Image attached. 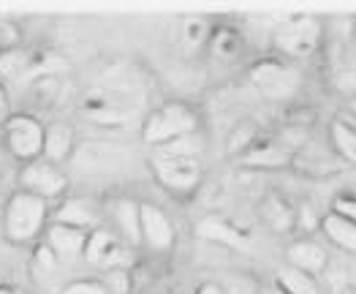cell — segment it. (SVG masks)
<instances>
[{"label":"cell","mask_w":356,"mask_h":294,"mask_svg":"<svg viewBox=\"0 0 356 294\" xmlns=\"http://www.w3.org/2000/svg\"><path fill=\"white\" fill-rule=\"evenodd\" d=\"M196 128V118L191 109L185 107H166L161 112H155L152 118L147 120V128H145V139L152 142V145H169L175 139H182L188 134H193Z\"/></svg>","instance_id":"6da1fadb"},{"label":"cell","mask_w":356,"mask_h":294,"mask_svg":"<svg viewBox=\"0 0 356 294\" xmlns=\"http://www.w3.org/2000/svg\"><path fill=\"white\" fill-rule=\"evenodd\" d=\"M44 199L33 196V194H19L11 199V205L6 210V229L14 240H30L41 229L44 224Z\"/></svg>","instance_id":"7a4b0ae2"},{"label":"cell","mask_w":356,"mask_h":294,"mask_svg":"<svg viewBox=\"0 0 356 294\" xmlns=\"http://www.w3.org/2000/svg\"><path fill=\"white\" fill-rule=\"evenodd\" d=\"M152 169L158 180L175 191H188L199 183V161L196 158H185V155H155Z\"/></svg>","instance_id":"3957f363"},{"label":"cell","mask_w":356,"mask_h":294,"mask_svg":"<svg viewBox=\"0 0 356 294\" xmlns=\"http://www.w3.org/2000/svg\"><path fill=\"white\" fill-rule=\"evenodd\" d=\"M253 85L269 98H289L299 88V74L280 63H259L253 68Z\"/></svg>","instance_id":"277c9868"},{"label":"cell","mask_w":356,"mask_h":294,"mask_svg":"<svg viewBox=\"0 0 356 294\" xmlns=\"http://www.w3.org/2000/svg\"><path fill=\"white\" fill-rule=\"evenodd\" d=\"M6 139L14 155L19 158H35L44 150V128L33 118L17 115L6 123Z\"/></svg>","instance_id":"5b68a950"},{"label":"cell","mask_w":356,"mask_h":294,"mask_svg":"<svg viewBox=\"0 0 356 294\" xmlns=\"http://www.w3.org/2000/svg\"><path fill=\"white\" fill-rule=\"evenodd\" d=\"M277 47L286 52V55H294V58H307L313 49H316V41H318V25L310 22V20H299V22H289L277 30L275 36Z\"/></svg>","instance_id":"8992f818"},{"label":"cell","mask_w":356,"mask_h":294,"mask_svg":"<svg viewBox=\"0 0 356 294\" xmlns=\"http://www.w3.org/2000/svg\"><path fill=\"white\" fill-rule=\"evenodd\" d=\"M85 256H88V262L98 267H120L125 262V248H122V242L112 232L101 229L92 237H88Z\"/></svg>","instance_id":"52a82bcc"},{"label":"cell","mask_w":356,"mask_h":294,"mask_svg":"<svg viewBox=\"0 0 356 294\" xmlns=\"http://www.w3.org/2000/svg\"><path fill=\"white\" fill-rule=\"evenodd\" d=\"M22 183H25L28 194H33V196H55L65 188V180H63L58 169L52 164H41V161L25 167Z\"/></svg>","instance_id":"ba28073f"},{"label":"cell","mask_w":356,"mask_h":294,"mask_svg":"<svg viewBox=\"0 0 356 294\" xmlns=\"http://www.w3.org/2000/svg\"><path fill=\"white\" fill-rule=\"evenodd\" d=\"M139 224H142V237L147 240L152 248L163 251L172 245L175 240V229L169 224V218L163 215V210L152 205H142L139 207Z\"/></svg>","instance_id":"9c48e42d"},{"label":"cell","mask_w":356,"mask_h":294,"mask_svg":"<svg viewBox=\"0 0 356 294\" xmlns=\"http://www.w3.org/2000/svg\"><path fill=\"white\" fill-rule=\"evenodd\" d=\"M85 245H88V237L82 229H74V226H63L55 224L49 229V248L63 256V259H71V256H79L85 254Z\"/></svg>","instance_id":"30bf717a"},{"label":"cell","mask_w":356,"mask_h":294,"mask_svg":"<svg viewBox=\"0 0 356 294\" xmlns=\"http://www.w3.org/2000/svg\"><path fill=\"white\" fill-rule=\"evenodd\" d=\"M289 262H291V267H297V270L307 272V275L310 272H321L327 267V251L318 242H310V240L294 242L289 248Z\"/></svg>","instance_id":"8fae6325"},{"label":"cell","mask_w":356,"mask_h":294,"mask_svg":"<svg viewBox=\"0 0 356 294\" xmlns=\"http://www.w3.org/2000/svg\"><path fill=\"white\" fill-rule=\"evenodd\" d=\"M324 232H327L332 242H337L340 248L356 254V221H348V218L332 212V215L324 218Z\"/></svg>","instance_id":"7c38bea8"},{"label":"cell","mask_w":356,"mask_h":294,"mask_svg":"<svg viewBox=\"0 0 356 294\" xmlns=\"http://www.w3.org/2000/svg\"><path fill=\"white\" fill-rule=\"evenodd\" d=\"M199 237H204L209 242H223V245H245V237L239 235L237 229L220 218H204L199 224Z\"/></svg>","instance_id":"4fadbf2b"},{"label":"cell","mask_w":356,"mask_h":294,"mask_svg":"<svg viewBox=\"0 0 356 294\" xmlns=\"http://www.w3.org/2000/svg\"><path fill=\"white\" fill-rule=\"evenodd\" d=\"M277 281H280V286H283L289 294H321L318 292V286H316V281H313V275L302 272V270H297V267H286V270H280Z\"/></svg>","instance_id":"5bb4252c"},{"label":"cell","mask_w":356,"mask_h":294,"mask_svg":"<svg viewBox=\"0 0 356 294\" xmlns=\"http://www.w3.org/2000/svg\"><path fill=\"white\" fill-rule=\"evenodd\" d=\"M58 224H63V226H74V229H82V232H85V226L92 224V210H90L85 202L71 199V202H65V205L60 207Z\"/></svg>","instance_id":"9a60e30c"},{"label":"cell","mask_w":356,"mask_h":294,"mask_svg":"<svg viewBox=\"0 0 356 294\" xmlns=\"http://www.w3.org/2000/svg\"><path fill=\"white\" fill-rule=\"evenodd\" d=\"M71 150V131L65 125H52L47 134H44V153L52 158V161H60L65 158Z\"/></svg>","instance_id":"2e32d148"},{"label":"cell","mask_w":356,"mask_h":294,"mask_svg":"<svg viewBox=\"0 0 356 294\" xmlns=\"http://www.w3.org/2000/svg\"><path fill=\"white\" fill-rule=\"evenodd\" d=\"M30 68H33V63L25 52H6L3 58H0V74L3 77H8V79H19V77H25Z\"/></svg>","instance_id":"e0dca14e"},{"label":"cell","mask_w":356,"mask_h":294,"mask_svg":"<svg viewBox=\"0 0 356 294\" xmlns=\"http://www.w3.org/2000/svg\"><path fill=\"white\" fill-rule=\"evenodd\" d=\"M118 221L122 226V232L131 237L134 242L142 237V224H139V207L131 205V202H122L118 207Z\"/></svg>","instance_id":"ac0fdd59"},{"label":"cell","mask_w":356,"mask_h":294,"mask_svg":"<svg viewBox=\"0 0 356 294\" xmlns=\"http://www.w3.org/2000/svg\"><path fill=\"white\" fill-rule=\"evenodd\" d=\"M334 142H337V150L356 164V131L346 123H334Z\"/></svg>","instance_id":"d6986e66"},{"label":"cell","mask_w":356,"mask_h":294,"mask_svg":"<svg viewBox=\"0 0 356 294\" xmlns=\"http://www.w3.org/2000/svg\"><path fill=\"white\" fill-rule=\"evenodd\" d=\"M245 161L253 164V167H280V164H286V153L277 150V147H264V150L250 153Z\"/></svg>","instance_id":"ffe728a7"},{"label":"cell","mask_w":356,"mask_h":294,"mask_svg":"<svg viewBox=\"0 0 356 294\" xmlns=\"http://www.w3.org/2000/svg\"><path fill=\"white\" fill-rule=\"evenodd\" d=\"M204 33H207V28H204L202 20H188L185 22V44L188 47H199L204 41Z\"/></svg>","instance_id":"44dd1931"},{"label":"cell","mask_w":356,"mask_h":294,"mask_svg":"<svg viewBox=\"0 0 356 294\" xmlns=\"http://www.w3.org/2000/svg\"><path fill=\"white\" fill-rule=\"evenodd\" d=\"M215 47H218V55H234L237 52V38L232 33H220Z\"/></svg>","instance_id":"7402d4cb"},{"label":"cell","mask_w":356,"mask_h":294,"mask_svg":"<svg viewBox=\"0 0 356 294\" xmlns=\"http://www.w3.org/2000/svg\"><path fill=\"white\" fill-rule=\"evenodd\" d=\"M106 281L112 284V289H115L118 294H125V292H128V275H125L122 270H112Z\"/></svg>","instance_id":"603a6c76"},{"label":"cell","mask_w":356,"mask_h":294,"mask_svg":"<svg viewBox=\"0 0 356 294\" xmlns=\"http://www.w3.org/2000/svg\"><path fill=\"white\" fill-rule=\"evenodd\" d=\"M65 294H104V289L95 286V284H76V286H71Z\"/></svg>","instance_id":"cb8c5ba5"},{"label":"cell","mask_w":356,"mask_h":294,"mask_svg":"<svg viewBox=\"0 0 356 294\" xmlns=\"http://www.w3.org/2000/svg\"><path fill=\"white\" fill-rule=\"evenodd\" d=\"M199 294H220V292H218L215 286H204V289H202V292H199Z\"/></svg>","instance_id":"d4e9b609"},{"label":"cell","mask_w":356,"mask_h":294,"mask_svg":"<svg viewBox=\"0 0 356 294\" xmlns=\"http://www.w3.org/2000/svg\"><path fill=\"white\" fill-rule=\"evenodd\" d=\"M6 109V93H3V88H0V112Z\"/></svg>","instance_id":"484cf974"},{"label":"cell","mask_w":356,"mask_h":294,"mask_svg":"<svg viewBox=\"0 0 356 294\" xmlns=\"http://www.w3.org/2000/svg\"><path fill=\"white\" fill-rule=\"evenodd\" d=\"M351 109H354V115H356V98L351 101Z\"/></svg>","instance_id":"4316f807"},{"label":"cell","mask_w":356,"mask_h":294,"mask_svg":"<svg viewBox=\"0 0 356 294\" xmlns=\"http://www.w3.org/2000/svg\"><path fill=\"white\" fill-rule=\"evenodd\" d=\"M0 294H17V292H6V289H0Z\"/></svg>","instance_id":"83f0119b"}]
</instances>
